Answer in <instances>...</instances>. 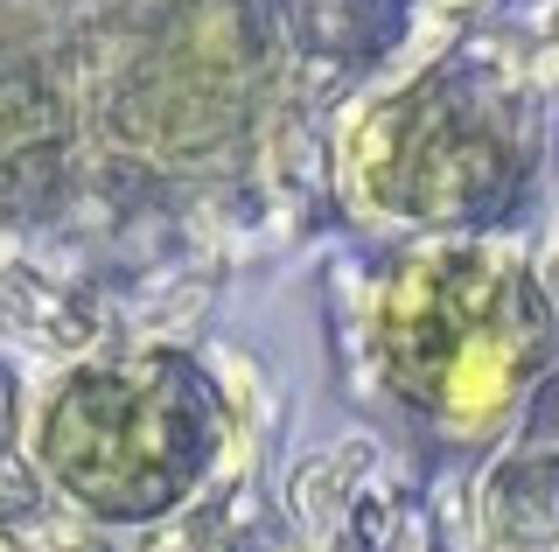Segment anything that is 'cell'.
Here are the masks:
<instances>
[{
	"instance_id": "cell-1",
	"label": "cell",
	"mask_w": 559,
	"mask_h": 552,
	"mask_svg": "<svg viewBox=\"0 0 559 552\" xmlns=\"http://www.w3.org/2000/svg\"><path fill=\"white\" fill-rule=\"evenodd\" d=\"M378 336L399 392H413L454 434H483L511 412L524 377L538 371L546 315L518 266L448 252L399 273V287L384 295Z\"/></svg>"
},
{
	"instance_id": "cell-2",
	"label": "cell",
	"mask_w": 559,
	"mask_h": 552,
	"mask_svg": "<svg viewBox=\"0 0 559 552\" xmlns=\"http://www.w3.org/2000/svg\"><path fill=\"white\" fill-rule=\"evenodd\" d=\"M43 447L63 469V482H78L84 496H98V504H147L175 461V406H168V392L84 385L78 399L57 406Z\"/></svg>"
}]
</instances>
